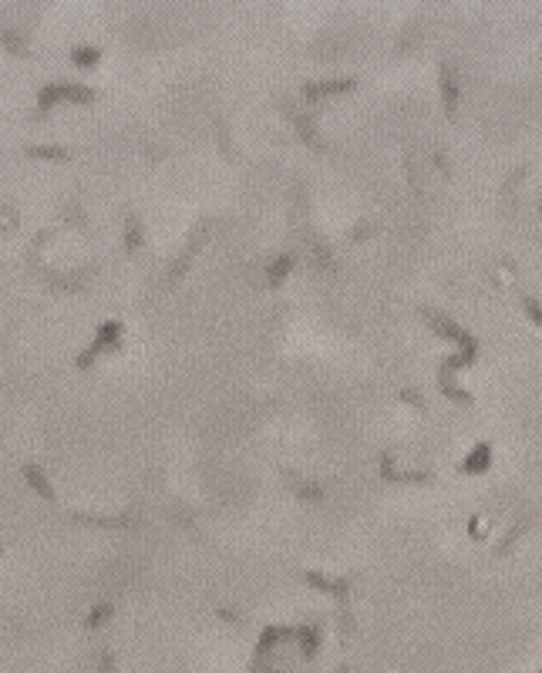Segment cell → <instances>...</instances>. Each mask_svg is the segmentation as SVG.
Here are the masks:
<instances>
[{"instance_id":"1","label":"cell","mask_w":542,"mask_h":673,"mask_svg":"<svg viewBox=\"0 0 542 673\" xmlns=\"http://www.w3.org/2000/svg\"><path fill=\"white\" fill-rule=\"evenodd\" d=\"M105 616H111V606H105V602H101V606H98V609L91 613V619H88V623H91V626H101V623H105Z\"/></svg>"}]
</instances>
